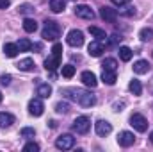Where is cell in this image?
<instances>
[{
    "instance_id": "5",
    "label": "cell",
    "mask_w": 153,
    "mask_h": 152,
    "mask_svg": "<svg viewBox=\"0 0 153 152\" xmlns=\"http://www.w3.org/2000/svg\"><path fill=\"white\" fill-rule=\"evenodd\" d=\"M130 125H132L137 132H146V131H148V120L139 113H134L130 116Z\"/></svg>"
},
{
    "instance_id": "34",
    "label": "cell",
    "mask_w": 153,
    "mask_h": 152,
    "mask_svg": "<svg viewBox=\"0 0 153 152\" xmlns=\"http://www.w3.org/2000/svg\"><path fill=\"white\" fill-rule=\"evenodd\" d=\"M18 11H20L22 14H27V13H30V11H32V5H29V4H23V5H20V7H18Z\"/></svg>"
},
{
    "instance_id": "33",
    "label": "cell",
    "mask_w": 153,
    "mask_h": 152,
    "mask_svg": "<svg viewBox=\"0 0 153 152\" xmlns=\"http://www.w3.org/2000/svg\"><path fill=\"white\" fill-rule=\"evenodd\" d=\"M23 150H25V152H38L39 150V145L36 143V141H29V143L23 147Z\"/></svg>"
},
{
    "instance_id": "40",
    "label": "cell",
    "mask_w": 153,
    "mask_h": 152,
    "mask_svg": "<svg viewBox=\"0 0 153 152\" xmlns=\"http://www.w3.org/2000/svg\"><path fill=\"white\" fill-rule=\"evenodd\" d=\"M0 102H2V93H0Z\"/></svg>"
},
{
    "instance_id": "19",
    "label": "cell",
    "mask_w": 153,
    "mask_h": 152,
    "mask_svg": "<svg viewBox=\"0 0 153 152\" xmlns=\"http://www.w3.org/2000/svg\"><path fill=\"white\" fill-rule=\"evenodd\" d=\"M38 95L41 97V99H48V97L52 95V86H50L48 82L39 84V86H38Z\"/></svg>"
},
{
    "instance_id": "6",
    "label": "cell",
    "mask_w": 153,
    "mask_h": 152,
    "mask_svg": "<svg viewBox=\"0 0 153 152\" xmlns=\"http://www.w3.org/2000/svg\"><path fill=\"white\" fill-rule=\"evenodd\" d=\"M73 145H75L73 134H61V136L55 140V147H57L59 150H70V149H73Z\"/></svg>"
},
{
    "instance_id": "20",
    "label": "cell",
    "mask_w": 153,
    "mask_h": 152,
    "mask_svg": "<svg viewBox=\"0 0 153 152\" xmlns=\"http://www.w3.org/2000/svg\"><path fill=\"white\" fill-rule=\"evenodd\" d=\"M128 90H130L134 95H141V93H143V84H141V81H139V79H132L130 84H128Z\"/></svg>"
},
{
    "instance_id": "35",
    "label": "cell",
    "mask_w": 153,
    "mask_h": 152,
    "mask_svg": "<svg viewBox=\"0 0 153 152\" xmlns=\"http://www.w3.org/2000/svg\"><path fill=\"white\" fill-rule=\"evenodd\" d=\"M11 79H13V77L7 74V75H2V77H0V82H2L4 86H9V84H11Z\"/></svg>"
},
{
    "instance_id": "30",
    "label": "cell",
    "mask_w": 153,
    "mask_h": 152,
    "mask_svg": "<svg viewBox=\"0 0 153 152\" xmlns=\"http://www.w3.org/2000/svg\"><path fill=\"white\" fill-rule=\"evenodd\" d=\"M20 134H22V138H34L36 131H34L32 127H23V129L20 131Z\"/></svg>"
},
{
    "instance_id": "17",
    "label": "cell",
    "mask_w": 153,
    "mask_h": 152,
    "mask_svg": "<svg viewBox=\"0 0 153 152\" xmlns=\"http://www.w3.org/2000/svg\"><path fill=\"white\" fill-rule=\"evenodd\" d=\"M16 68L22 70V72H32V70H34V61H32L30 57H25V59H22V61L16 65Z\"/></svg>"
},
{
    "instance_id": "12",
    "label": "cell",
    "mask_w": 153,
    "mask_h": 152,
    "mask_svg": "<svg viewBox=\"0 0 153 152\" xmlns=\"http://www.w3.org/2000/svg\"><path fill=\"white\" fill-rule=\"evenodd\" d=\"M117 14H119L117 9H112V7H109V5H103V7L100 9V16H102L105 22H111V23L117 20Z\"/></svg>"
},
{
    "instance_id": "29",
    "label": "cell",
    "mask_w": 153,
    "mask_h": 152,
    "mask_svg": "<svg viewBox=\"0 0 153 152\" xmlns=\"http://www.w3.org/2000/svg\"><path fill=\"white\" fill-rule=\"evenodd\" d=\"M73 75H75V66H73V65H64V66H62V77L71 79Z\"/></svg>"
},
{
    "instance_id": "11",
    "label": "cell",
    "mask_w": 153,
    "mask_h": 152,
    "mask_svg": "<svg viewBox=\"0 0 153 152\" xmlns=\"http://www.w3.org/2000/svg\"><path fill=\"white\" fill-rule=\"evenodd\" d=\"M134 141H135V136L130 131H123L117 134V143L121 147H130V145H134Z\"/></svg>"
},
{
    "instance_id": "13",
    "label": "cell",
    "mask_w": 153,
    "mask_h": 152,
    "mask_svg": "<svg viewBox=\"0 0 153 152\" xmlns=\"http://www.w3.org/2000/svg\"><path fill=\"white\" fill-rule=\"evenodd\" d=\"M94 129H96V134H98V136H107V134H111L112 125H111L107 120H98V122L94 123Z\"/></svg>"
},
{
    "instance_id": "27",
    "label": "cell",
    "mask_w": 153,
    "mask_h": 152,
    "mask_svg": "<svg viewBox=\"0 0 153 152\" xmlns=\"http://www.w3.org/2000/svg\"><path fill=\"white\" fill-rule=\"evenodd\" d=\"M139 38H141V41H152V39H153V29H150V27L141 29Z\"/></svg>"
},
{
    "instance_id": "14",
    "label": "cell",
    "mask_w": 153,
    "mask_h": 152,
    "mask_svg": "<svg viewBox=\"0 0 153 152\" xmlns=\"http://www.w3.org/2000/svg\"><path fill=\"white\" fill-rule=\"evenodd\" d=\"M80 79H82V82H84L87 88H96V86H98V79H96V75H94L93 72H82Z\"/></svg>"
},
{
    "instance_id": "9",
    "label": "cell",
    "mask_w": 153,
    "mask_h": 152,
    "mask_svg": "<svg viewBox=\"0 0 153 152\" xmlns=\"http://www.w3.org/2000/svg\"><path fill=\"white\" fill-rule=\"evenodd\" d=\"M43 111H45V106L41 102V97H36V99H32L29 102V113L32 114V116H41Z\"/></svg>"
},
{
    "instance_id": "38",
    "label": "cell",
    "mask_w": 153,
    "mask_h": 152,
    "mask_svg": "<svg viewBox=\"0 0 153 152\" xmlns=\"http://www.w3.org/2000/svg\"><path fill=\"white\" fill-rule=\"evenodd\" d=\"M11 5V0H0V9H7Z\"/></svg>"
},
{
    "instance_id": "32",
    "label": "cell",
    "mask_w": 153,
    "mask_h": 152,
    "mask_svg": "<svg viewBox=\"0 0 153 152\" xmlns=\"http://www.w3.org/2000/svg\"><path fill=\"white\" fill-rule=\"evenodd\" d=\"M121 11H119V14H123V16H132V14H135V11H134V7H130L128 4L126 5H123V7H119Z\"/></svg>"
},
{
    "instance_id": "8",
    "label": "cell",
    "mask_w": 153,
    "mask_h": 152,
    "mask_svg": "<svg viewBox=\"0 0 153 152\" xmlns=\"http://www.w3.org/2000/svg\"><path fill=\"white\" fill-rule=\"evenodd\" d=\"M87 52H89V56H93V57H100V56L105 52V43L100 41V39H94V41L89 43Z\"/></svg>"
},
{
    "instance_id": "18",
    "label": "cell",
    "mask_w": 153,
    "mask_h": 152,
    "mask_svg": "<svg viewBox=\"0 0 153 152\" xmlns=\"http://www.w3.org/2000/svg\"><path fill=\"white\" fill-rule=\"evenodd\" d=\"M102 81H103L107 86H114L116 81H117L116 72H112V70H103V74H102Z\"/></svg>"
},
{
    "instance_id": "3",
    "label": "cell",
    "mask_w": 153,
    "mask_h": 152,
    "mask_svg": "<svg viewBox=\"0 0 153 152\" xmlns=\"http://www.w3.org/2000/svg\"><path fill=\"white\" fill-rule=\"evenodd\" d=\"M41 36L43 39H48V41H55V39L61 36V25L53 20H46L45 22V27L41 31Z\"/></svg>"
},
{
    "instance_id": "31",
    "label": "cell",
    "mask_w": 153,
    "mask_h": 152,
    "mask_svg": "<svg viewBox=\"0 0 153 152\" xmlns=\"http://www.w3.org/2000/svg\"><path fill=\"white\" fill-rule=\"evenodd\" d=\"M55 111L61 113V114L68 113V111H70V104H68V102H59V104L55 106Z\"/></svg>"
},
{
    "instance_id": "21",
    "label": "cell",
    "mask_w": 153,
    "mask_h": 152,
    "mask_svg": "<svg viewBox=\"0 0 153 152\" xmlns=\"http://www.w3.org/2000/svg\"><path fill=\"white\" fill-rule=\"evenodd\" d=\"M14 123V116L11 113H0V127H9V125H13Z\"/></svg>"
},
{
    "instance_id": "23",
    "label": "cell",
    "mask_w": 153,
    "mask_h": 152,
    "mask_svg": "<svg viewBox=\"0 0 153 152\" xmlns=\"http://www.w3.org/2000/svg\"><path fill=\"white\" fill-rule=\"evenodd\" d=\"M66 7V0H50V9L53 13H62Z\"/></svg>"
},
{
    "instance_id": "2",
    "label": "cell",
    "mask_w": 153,
    "mask_h": 152,
    "mask_svg": "<svg viewBox=\"0 0 153 152\" xmlns=\"http://www.w3.org/2000/svg\"><path fill=\"white\" fill-rule=\"evenodd\" d=\"M61 56H62V45L55 43L53 48H52V56L48 59H45V68L48 72H55L61 66Z\"/></svg>"
},
{
    "instance_id": "16",
    "label": "cell",
    "mask_w": 153,
    "mask_h": 152,
    "mask_svg": "<svg viewBox=\"0 0 153 152\" xmlns=\"http://www.w3.org/2000/svg\"><path fill=\"white\" fill-rule=\"evenodd\" d=\"M18 52H20V48L16 43H5L4 45V56L5 57H16Z\"/></svg>"
},
{
    "instance_id": "24",
    "label": "cell",
    "mask_w": 153,
    "mask_h": 152,
    "mask_svg": "<svg viewBox=\"0 0 153 152\" xmlns=\"http://www.w3.org/2000/svg\"><path fill=\"white\" fill-rule=\"evenodd\" d=\"M132 56H134L132 48H128V47H119V57H121V61L128 63V61L132 59Z\"/></svg>"
},
{
    "instance_id": "7",
    "label": "cell",
    "mask_w": 153,
    "mask_h": 152,
    "mask_svg": "<svg viewBox=\"0 0 153 152\" xmlns=\"http://www.w3.org/2000/svg\"><path fill=\"white\" fill-rule=\"evenodd\" d=\"M66 41H68V45H70V47H75V48L82 47V45H84V34H82V31H76V29L70 31Z\"/></svg>"
},
{
    "instance_id": "22",
    "label": "cell",
    "mask_w": 153,
    "mask_h": 152,
    "mask_svg": "<svg viewBox=\"0 0 153 152\" xmlns=\"http://www.w3.org/2000/svg\"><path fill=\"white\" fill-rule=\"evenodd\" d=\"M23 29H25L27 32H36V31H38V22H36L34 18H25V20H23Z\"/></svg>"
},
{
    "instance_id": "10",
    "label": "cell",
    "mask_w": 153,
    "mask_h": 152,
    "mask_svg": "<svg viewBox=\"0 0 153 152\" xmlns=\"http://www.w3.org/2000/svg\"><path fill=\"white\" fill-rule=\"evenodd\" d=\"M75 14L78 16V18H84V20H93V18H94L93 9H91L89 5H84V4L75 5Z\"/></svg>"
},
{
    "instance_id": "1",
    "label": "cell",
    "mask_w": 153,
    "mask_h": 152,
    "mask_svg": "<svg viewBox=\"0 0 153 152\" xmlns=\"http://www.w3.org/2000/svg\"><path fill=\"white\" fill-rule=\"evenodd\" d=\"M71 95L70 99L76 100L82 108H93L96 104V97L91 93V91H85V90H68Z\"/></svg>"
},
{
    "instance_id": "26",
    "label": "cell",
    "mask_w": 153,
    "mask_h": 152,
    "mask_svg": "<svg viewBox=\"0 0 153 152\" xmlns=\"http://www.w3.org/2000/svg\"><path fill=\"white\" fill-rule=\"evenodd\" d=\"M89 32H91L96 39H100V41H105V39H107L105 31H102V29H98V27H89Z\"/></svg>"
},
{
    "instance_id": "36",
    "label": "cell",
    "mask_w": 153,
    "mask_h": 152,
    "mask_svg": "<svg viewBox=\"0 0 153 152\" xmlns=\"http://www.w3.org/2000/svg\"><path fill=\"white\" fill-rule=\"evenodd\" d=\"M121 39H123L121 36H117V34H112V36H111V39H109V45H117Z\"/></svg>"
},
{
    "instance_id": "25",
    "label": "cell",
    "mask_w": 153,
    "mask_h": 152,
    "mask_svg": "<svg viewBox=\"0 0 153 152\" xmlns=\"http://www.w3.org/2000/svg\"><path fill=\"white\" fill-rule=\"evenodd\" d=\"M102 68H103V70H112V72H116V70H117V61L112 59V57H107V59L102 63Z\"/></svg>"
},
{
    "instance_id": "15",
    "label": "cell",
    "mask_w": 153,
    "mask_h": 152,
    "mask_svg": "<svg viewBox=\"0 0 153 152\" xmlns=\"http://www.w3.org/2000/svg\"><path fill=\"white\" fill-rule=\"evenodd\" d=\"M134 72H135V74H139V75L148 74V72H150V63H148V61H144V59L135 61V63H134Z\"/></svg>"
},
{
    "instance_id": "4",
    "label": "cell",
    "mask_w": 153,
    "mask_h": 152,
    "mask_svg": "<svg viewBox=\"0 0 153 152\" xmlns=\"http://www.w3.org/2000/svg\"><path fill=\"white\" fill-rule=\"evenodd\" d=\"M91 129V118L82 114V116H76L75 122H73V131L76 134H87Z\"/></svg>"
},
{
    "instance_id": "39",
    "label": "cell",
    "mask_w": 153,
    "mask_h": 152,
    "mask_svg": "<svg viewBox=\"0 0 153 152\" xmlns=\"http://www.w3.org/2000/svg\"><path fill=\"white\" fill-rule=\"evenodd\" d=\"M150 140H152V143H153V131H152V134H150Z\"/></svg>"
},
{
    "instance_id": "28",
    "label": "cell",
    "mask_w": 153,
    "mask_h": 152,
    "mask_svg": "<svg viewBox=\"0 0 153 152\" xmlns=\"http://www.w3.org/2000/svg\"><path fill=\"white\" fill-rule=\"evenodd\" d=\"M16 45H18L20 52H29V50L32 48V43H30V41H29L27 38H22L20 41H18V43H16Z\"/></svg>"
},
{
    "instance_id": "37",
    "label": "cell",
    "mask_w": 153,
    "mask_h": 152,
    "mask_svg": "<svg viewBox=\"0 0 153 152\" xmlns=\"http://www.w3.org/2000/svg\"><path fill=\"white\" fill-rule=\"evenodd\" d=\"M114 5H117V7H123V5H126V4H130L132 0H111Z\"/></svg>"
}]
</instances>
